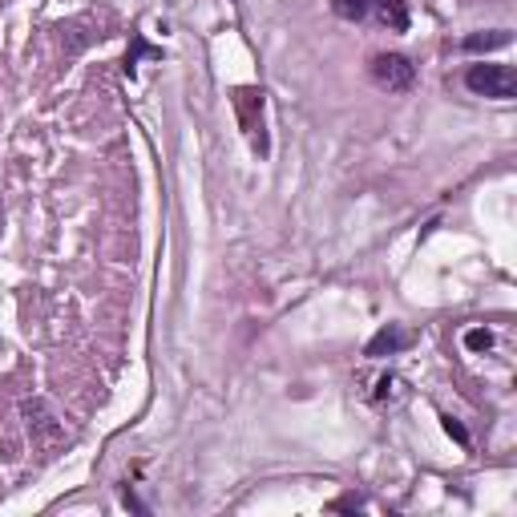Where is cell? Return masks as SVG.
I'll list each match as a JSON object with an SVG mask.
<instances>
[{"mask_svg":"<svg viewBox=\"0 0 517 517\" xmlns=\"http://www.w3.org/2000/svg\"><path fill=\"white\" fill-rule=\"evenodd\" d=\"M332 9H336V17H344V21H364L368 9H372V0H332Z\"/></svg>","mask_w":517,"mask_h":517,"instance_id":"obj_5","label":"cell"},{"mask_svg":"<svg viewBox=\"0 0 517 517\" xmlns=\"http://www.w3.org/2000/svg\"><path fill=\"white\" fill-rule=\"evenodd\" d=\"M445 429H449V433H453V437H457L461 445H469V433H465V429H461L457 421H445Z\"/></svg>","mask_w":517,"mask_h":517,"instance_id":"obj_8","label":"cell"},{"mask_svg":"<svg viewBox=\"0 0 517 517\" xmlns=\"http://www.w3.org/2000/svg\"><path fill=\"white\" fill-rule=\"evenodd\" d=\"M501 45H509V33H505V29H497V33H489V37H465V49H469V53L501 49Z\"/></svg>","mask_w":517,"mask_h":517,"instance_id":"obj_6","label":"cell"},{"mask_svg":"<svg viewBox=\"0 0 517 517\" xmlns=\"http://www.w3.org/2000/svg\"><path fill=\"white\" fill-rule=\"evenodd\" d=\"M412 336L408 332H396V328H384L372 344H368V356H384V352H396V348H404Z\"/></svg>","mask_w":517,"mask_h":517,"instance_id":"obj_4","label":"cell"},{"mask_svg":"<svg viewBox=\"0 0 517 517\" xmlns=\"http://www.w3.org/2000/svg\"><path fill=\"white\" fill-rule=\"evenodd\" d=\"M465 85L481 97H497V101H509L517 93V73L509 65H469L465 73Z\"/></svg>","mask_w":517,"mask_h":517,"instance_id":"obj_1","label":"cell"},{"mask_svg":"<svg viewBox=\"0 0 517 517\" xmlns=\"http://www.w3.org/2000/svg\"><path fill=\"white\" fill-rule=\"evenodd\" d=\"M372 9H376L384 29H392V33L408 29V5H404V0H372Z\"/></svg>","mask_w":517,"mask_h":517,"instance_id":"obj_3","label":"cell"},{"mask_svg":"<svg viewBox=\"0 0 517 517\" xmlns=\"http://www.w3.org/2000/svg\"><path fill=\"white\" fill-rule=\"evenodd\" d=\"M493 344V332L489 328H473V332H465V348L469 352H485Z\"/></svg>","mask_w":517,"mask_h":517,"instance_id":"obj_7","label":"cell"},{"mask_svg":"<svg viewBox=\"0 0 517 517\" xmlns=\"http://www.w3.org/2000/svg\"><path fill=\"white\" fill-rule=\"evenodd\" d=\"M372 77H376V85L404 93V89H412V77H417V69H412L408 57H400V53H376L372 57Z\"/></svg>","mask_w":517,"mask_h":517,"instance_id":"obj_2","label":"cell"}]
</instances>
